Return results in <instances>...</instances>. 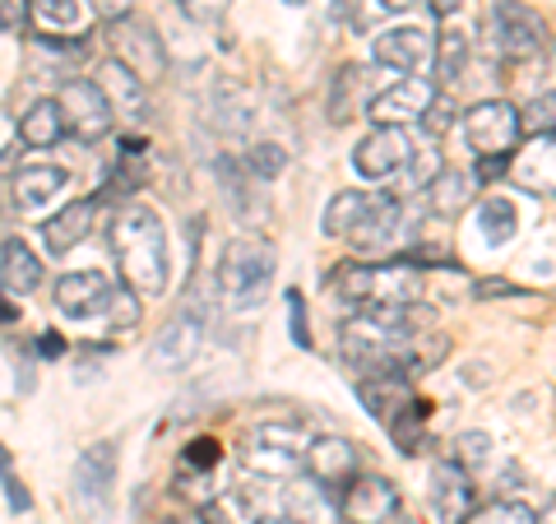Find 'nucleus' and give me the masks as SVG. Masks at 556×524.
I'll use <instances>...</instances> for the list:
<instances>
[{"label":"nucleus","instance_id":"39448f33","mask_svg":"<svg viewBox=\"0 0 556 524\" xmlns=\"http://www.w3.org/2000/svg\"><path fill=\"white\" fill-rule=\"evenodd\" d=\"M306 432L302 423H265L251 432L247 450H241V469L255 478H292L302 469Z\"/></svg>","mask_w":556,"mask_h":524},{"label":"nucleus","instance_id":"4468645a","mask_svg":"<svg viewBox=\"0 0 556 524\" xmlns=\"http://www.w3.org/2000/svg\"><path fill=\"white\" fill-rule=\"evenodd\" d=\"M473 478L468 469H459L455 460H441L431 464V478H427V501H431V515L437 524H468L473 515Z\"/></svg>","mask_w":556,"mask_h":524},{"label":"nucleus","instance_id":"f257e3e1","mask_svg":"<svg viewBox=\"0 0 556 524\" xmlns=\"http://www.w3.org/2000/svg\"><path fill=\"white\" fill-rule=\"evenodd\" d=\"M108 247L116 255V270L126 278V288L139 297H163L172 278V255H167V228L149 204L126 200L112 214Z\"/></svg>","mask_w":556,"mask_h":524},{"label":"nucleus","instance_id":"de8ad7c7","mask_svg":"<svg viewBox=\"0 0 556 524\" xmlns=\"http://www.w3.org/2000/svg\"><path fill=\"white\" fill-rule=\"evenodd\" d=\"M408 167H413V182H417V190H422L431 177L441 172V153L437 149H422V153H413L408 159Z\"/></svg>","mask_w":556,"mask_h":524},{"label":"nucleus","instance_id":"7c9ffc66","mask_svg":"<svg viewBox=\"0 0 556 524\" xmlns=\"http://www.w3.org/2000/svg\"><path fill=\"white\" fill-rule=\"evenodd\" d=\"M367 209H371V190H339V196L325 204V237H348Z\"/></svg>","mask_w":556,"mask_h":524},{"label":"nucleus","instance_id":"6ab92c4d","mask_svg":"<svg viewBox=\"0 0 556 524\" xmlns=\"http://www.w3.org/2000/svg\"><path fill=\"white\" fill-rule=\"evenodd\" d=\"M371 57L380 70H390V75H413V70H422V61L431 57V38L422 28H386L371 42Z\"/></svg>","mask_w":556,"mask_h":524},{"label":"nucleus","instance_id":"393cba45","mask_svg":"<svg viewBox=\"0 0 556 524\" xmlns=\"http://www.w3.org/2000/svg\"><path fill=\"white\" fill-rule=\"evenodd\" d=\"M38 284H42L38 251H33L28 241H20V237L0 241V288H5V297H28Z\"/></svg>","mask_w":556,"mask_h":524},{"label":"nucleus","instance_id":"b1692460","mask_svg":"<svg viewBox=\"0 0 556 524\" xmlns=\"http://www.w3.org/2000/svg\"><path fill=\"white\" fill-rule=\"evenodd\" d=\"M93 219H98V200H70L56 219H47V223H42V241H47V251H51V255L75 251L79 241L93 233Z\"/></svg>","mask_w":556,"mask_h":524},{"label":"nucleus","instance_id":"bf43d9fd","mask_svg":"<svg viewBox=\"0 0 556 524\" xmlns=\"http://www.w3.org/2000/svg\"><path fill=\"white\" fill-rule=\"evenodd\" d=\"M167 524H204V520H167Z\"/></svg>","mask_w":556,"mask_h":524},{"label":"nucleus","instance_id":"864d4df0","mask_svg":"<svg viewBox=\"0 0 556 524\" xmlns=\"http://www.w3.org/2000/svg\"><path fill=\"white\" fill-rule=\"evenodd\" d=\"M20 24H24V5H10V0H0V33L20 28Z\"/></svg>","mask_w":556,"mask_h":524},{"label":"nucleus","instance_id":"f704fd0d","mask_svg":"<svg viewBox=\"0 0 556 524\" xmlns=\"http://www.w3.org/2000/svg\"><path fill=\"white\" fill-rule=\"evenodd\" d=\"M450 353V339L445 335H413L408 339V353H404V372H431V366H441Z\"/></svg>","mask_w":556,"mask_h":524},{"label":"nucleus","instance_id":"ddd939ff","mask_svg":"<svg viewBox=\"0 0 556 524\" xmlns=\"http://www.w3.org/2000/svg\"><path fill=\"white\" fill-rule=\"evenodd\" d=\"M394 511H399L394 483L376 478V474H357L353 483L339 487V520L343 524H390Z\"/></svg>","mask_w":556,"mask_h":524},{"label":"nucleus","instance_id":"603ef678","mask_svg":"<svg viewBox=\"0 0 556 524\" xmlns=\"http://www.w3.org/2000/svg\"><path fill=\"white\" fill-rule=\"evenodd\" d=\"M38 353H42V358H61V353H65V335H56V329H47V335L38 339Z\"/></svg>","mask_w":556,"mask_h":524},{"label":"nucleus","instance_id":"bb28decb","mask_svg":"<svg viewBox=\"0 0 556 524\" xmlns=\"http://www.w3.org/2000/svg\"><path fill=\"white\" fill-rule=\"evenodd\" d=\"M283 515L298 520V524H334L339 520V501L316 478H292V487H288V511Z\"/></svg>","mask_w":556,"mask_h":524},{"label":"nucleus","instance_id":"3c124183","mask_svg":"<svg viewBox=\"0 0 556 524\" xmlns=\"http://www.w3.org/2000/svg\"><path fill=\"white\" fill-rule=\"evenodd\" d=\"M89 5H93V14H98V20L116 24V20H126V14H130V5H135V0H89Z\"/></svg>","mask_w":556,"mask_h":524},{"label":"nucleus","instance_id":"c756f323","mask_svg":"<svg viewBox=\"0 0 556 524\" xmlns=\"http://www.w3.org/2000/svg\"><path fill=\"white\" fill-rule=\"evenodd\" d=\"M431 61H437V79H441V84L459 79L464 65H468V33H464L459 24H445L441 38H437V47H431Z\"/></svg>","mask_w":556,"mask_h":524},{"label":"nucleus","instance_id":"c85d7f7f","mask_svg":"<svg viewBox=\"0 0 556 524\" xmlns=\"http://www.w3.org/2000/svg\"><path fill=\"white\" fill-rule=\"evenodd\" d=\"M427 417H431V404L427 399H408L404 409H399L394 417H390V436H394V446L404 450V456H417V446H422V436H427Z\"/></svg>","mask_w":556,"mask_h":524},{"label":"nucleus","instance_id":"473e14b6","mask_svg":"<svg viewBox=\"0 0 556 524\" xmlns=\"http://www.w3.org/2000/svg\"><path fill=\"white\" fill-rule=\"evenodd\" d=\"M214 126L223 135H247L251 130V102L241 98L232 84H218V93H214Z\"/></svg>","mask_w":556,"mask_h":524},{"label":"nucleus","instance_id":"5701e85b","mask_svg":"<svg viewBox=\"0 0 556 524\" xmlns=\"http://www.w3.org/2000/svg\"><path fill=\"white\" fill-rule=\"evenodd\" d=\"M65 167H56V163H33V167H20L10 177V200L24 209V214H33V209H42V204H51L65 190Z\"/></svg>","mask_w":556,"mask_h":524},{"label":"nucleus","instance_id":"c9c22d12","mask_svg":"<svg viewBox=\"0 0 556 524\" xmlns=\"http://www.w3.org/2000/svg\"><path fill=\"white\" fill-rule=\"evenodd\" d=\"M247 172L255 182H278L288 172V149L283 145H255L247 153Z\"/></svg>","mask_w":556,"mask_h":524},{"label":"nucleus","instance_id":"6e6d98bb","mask_svg":"<svg viewBox=\"0 0 556 524\" xmlns=\"http://www.w3.org/2000/svg\"><path fill=\"white\" fill-rule=\"evenodd\" d=\"M14 316H20V307H14V302H10V297H0V325H10Z\"/></svg>","mask_w":556,"mask_h":524},{"label":"nucleus","instance_id":"0eeeda50","mask_svg":"<svg viewBox=\"0 0 556 524\" xmlns=\"http://www.w3.org/2000/svg\"><path fill=\"white\" fill-rule=\"evenodd\" d=\"M464 139H468V149L478 153V163L510 159L519 149V139H525L519 135V112L506 98H482L464 112Z\"/></svg>","mask_w":556,"mask_h":524},{"label":"nucleus","instance_id":"20e7f679","mask_svg":"<svg viewBox=\"0 0 556 524\" xmlns=\"http://www.w3.org/2000/svg\"><path fill=\"white\" fill-rule=\"evenodd\" d=\"M274 284V247L265 237H232L218 260V292L232 311H255Z\"/></svg>","mask_w":556,"mask_h":524},{"label":"nucleus","instance_id":"4d7b16f0","mask_svg":"<svg viewBox=\"0 0 556 524\" xmlns=\"http://www.w3.org/2000/svg\"><path fill=\"white\" fill-rule=\"evenodd\" d=\"M251 524H298V520H288V515H255Z\"/></svg>","mask_w":556,"mask_h":524},{"label":"nucleus","instance_id":"1a4fd4ad","mask_svg":"<svg viewBox=\"0 0 556 524\" xmlns=\"http://www.w3.org/2000/svg\"><path fill=\"white\" fill-rule=\"evenodd\" d=\"M56 108L65 121V135H75L79 145H98V139L116 126L108 98L98 93L93 79H65L56 89Z\"/></svg>","mask_w":556,"mask_h":524},{"label":"nucleus","instance_id":"cd10ccee","mask_svg":"<svg viewBox=\"0 0 556 524\" xmlns=\"http://www.w3.org/2000/svg\"><path fill=\"white\" fill-rule=\"evenodd\" d=\"M56 139H65V121H61L56 98H38V102H33V108L20 116V145H28V149H51Z\"/></svg>","mask_w":556,"mask_h":524},{"label":"nucleus","instance_id":"f03ea898","mask_svg":"<svg viewBox=\"0 0 556 524\" xmlns=\"http://www.w3.org/2000/svg\"><path fill=\"white\" fill-rule=\"evenodd\" d=\"M417 325H422V302L408 307V311H357L353 321L339 325V353L357 376L404 372L408 339L422 335Z\"/></svg>","mask_w":556,"mask_h":524},{"label":"nucleus","instance_id":"4c0bfd02","mask_svg":"<svg viewBox=\"0 0 556 524\" xmlns=\"http://www.w3.org/2000/svg\"><path fill=\"white\" fill-rule=\"evenodd\" d=\"M492 450L496 441L486 432H459V441H455V464L459 469H482V464H492Z\"/></svg>","mask_w":556,"mask_h":524},{"label":"nucleus","instance_id":"6e6552de","mask_svg":"<svg viewBox=\"0 0 556 524\" xmlns=\"http://www.w3.org/2000/svg\"><path fill=\"white\" fill-rule=\"evenodd\" d=\"M108 42H112V61H116V65H126L130 75L144 84V89H149L153 79H163L167 57H163L159 28H153L149 20H135V14H126V20H116V24H112Z\"/></svg>","mask_w":556,"mask_h":524},{"label":"nucleus","instance_id":"a18cd8bd","mask_svg":"<svg viewBox=\"0 0 556 524\" xmlns=\"http://www.w3.org/2000/svg\"><path fill=\"white\" fill-rule=\"evenodd\" d=\"M116 329H126V325H135L139 321V302H135V292L130 288H116L112 292V302H108V311H102Z\"/></svg>","mask_w":556,"mask_h":524},{"label":"nucleus","instance_id":"c03bdc74","mask_svg":"<svg viewBox=\"0 0 556 524\" xmlns=\"http://www.w3.org/2000/svg\"><path fill=\"white\" fill-rule=\"evenodd\" d=\"M283 302H288V329H292V344L298 348H311V329H306V297L298 288H288L283 292Z\"/></svg>","mask_w":556,"mask_h":524},{"label":"nucleus","instance_id":"ea45409f","mask_svg":"<svg viewBox=\"0 0 556 524\" xmlns=\"http://www.w3.org/2000/svg\"><path fill=\"white\" fill-rule=\"evenodd\" d=\"M218 460H223V446L214 441V436H200V441H190V446H186L181 474H214Z\"/></svg>","mask_w":556,"mask_h":524},{"label":"nucleus","instance_id":"f8f14e48","mask_svg":"<svg viewBox=\"0 0 556 524\" xmlns=\"http://www.w3.org/2000/svg\"><path fill=\"white\" fill-rule=\"evenodd\" d=\"M413 159V139L408 130H399V126H376L357 139V149H353V172L357 177H367V182H386V177H399V172L408 167Z\"/></svg>","mask_w":556,"mask_h":524},{"label":"nucleus","instance_id":"412c9836","mask_svg":"<svg viewBox=\"0 0 556 524\" xmlns=\"http://www.w3.org/2000/svg\"><path fill=\"white\" fill-rule=\"evenodd\" d=\"M357 399L376 423H390V417L413 399V386H408L404 372H371V376H357Z\"/></svg>","mask_w":556,"mask_h":524},{"label":"nucleus","instance_id":"dca6fc26","mask_svg":"<svg viewBox=\"0 0 556 524\" xmlns=\"http://www.w3.org/2000/svg\"><path fill=\"white\" fill-rule=\"evenodd\" d=\"M302 464H306V478H316L329 492H339L343 483L357 478V446L343 441V436H316V441H306Z\"/></svg>","mask_w":556,"mask_h":524},{"label":"nucleus","instance_id":"8fccbe9b","mask_svg":"<svg viewBox=\"0 0 556 524\" xmlns=\"http://www.w3.org/2000/svg\"><path fill=\"white\" fill-rule=\"evenodd\" d=\"M38 47L51 51V57H84V42H75V38H56V33H42Z\"/></svg>","mask_w":556,"mask_h":524},{"label":"nucleus","instance_id":"a19ab883","mask_svg":"<svg viewBox=\"0 0 556 524\" xmlns=\"http://www.w3.org/2000/svg\"><path fill=\"white\" fill-rule=\"evenodd\" d=\"M533 520L538 515L519 501H492V506H482L478 515H468V524H533Z\"/></svg>","mask_w":556,"mask_h":524},{"label":"nucleus","instance_id":"5fc2aeb1","mask_svg":"<svg viewBox=\"0 0 556 524\" xmlns=\"http://www.w3.org/2000/svg\"><path fill=\"white\" fill-rule=\"evenodd\" d=\"M371 10H380V14H404V10H413L417 0H367Z\"/></svg>","mask_w":556,"mask_h":524},{"label":"nucleus","instance_id":"13d9d810","mask_svg":"<svg viewBox=\"0 0 556 524\" xmlns=\"http://www.w3.org/2000/svg\"><path fill=\"white\" fill-rule=\"evenodd\" d=\"M533 524H552V506H543V520H533Z\"/></svg>","mask_w":556,"mask_h":524},{"label":"nucleus","instance_id":"a211bd4d","mask_svg":"<svg viewBox=\"0 0 556 524\" xmlns=\"http://www.w3.org/2000/svg\"><path fill=\"white\" fill-rule=\"evenodd\" d=\"M399 233H404V200H394L380 190V196H371V209L353 223L348 237H353L357 251H390L399 241Z\"/></svg>","mask_w":556,"mask_h":524},{"label":"nucleus","instance_id":"e433bc0d","mask_svg":"<svg viewBox=\"0 0 556 524\" xmlns=\"http://www.w3.org/2000/svg\"><path fill=\"white\" fill-rule=\"evenodd\" d=\"M552 126H556V93L547 89L529 102V112H519V135L538 139V135H552Z\"/></svg>","mask_w":556,"mask_h":524},{"label":"nucleus","instance_id":"49530a36","mask_svg":"<svg viewBox=\"0 0 556 524\" xmlns=\"http://www.w3.org/2000/svg\"><path fill=\"white\" fill-rule=\"evenodd\" d=\"M450 121H455V102H450L445 93H437V98H431V108L422 112V126H427L431 135H445Z\"/></svg>","mask_w":556,"mask_h":524},{"label":"nucleus","instance_id":"09e8293b","mask_svg":"<svg viewBox=\"0 0 556 524\" xmlns=\"http://www.w3.org/2000/svg\"><path fill=\"white\" fill-rule=\"evenodd\" d=\"M473 297H478V302H492V297H519V288L510 284V278H478Z\"/></svg>","mask_w":556,"mask_h":524},{"label":"nucleus","instance_id":"7ed1b4c3","mask_svg":"<svg viewBox=\"0 0 556 524\" xmlns=\"http://www.w3.org/2000/svg\"><path fill=\"white\" fill-rule=\"evenodd\" d=\"M334 292L343 302H353L357 311H408L422 302L427 274L413 260H394V265H339L334 270Z\"/></svg>","mask_w":556,"mask_h":524},{"label":"nucleus","instance_id":"2eb2a0df","mask_svg":"<svg viewBox=\"0 0 556 524\" xmlns=\"http://www.w3.org/2000/svg\"><path fill=\"white\" fill-rule=\"evenodd\" d=\"M431 98H437V84L431 79H390V89H380L367 112L376 126H399L404 130L408 121H422V112L431 108Z\"/></svg>","mask_w":556,"mask_h":524},{"label":"nucleus","instance_id":"37998d69","mask_svg":"<svg viewBox=\"0 0 556 524\" xmlns=\"http://www.w3.org/2000/svg\"><path fill=\"white\" fill-rule=\"evenodd\" d=\"M33 10H38V20L51 28L79 24V0H33Z\"/></svg>","mask_w":556,"mask_h":524},{"label":"nucleus","instance_id":"f3484780","mask_svg":"<svg viewBox=\"0 0 556 524\" xmlns=\"http://www.w3.org/2000/svg\"><path fill=\"white\" fill-rule=\"evenodd\" d=\"M112 284H108V274H98V270H79V274H61L56 278V311L70 321H93L108 311L112 302Z\"/></svg>","mask_w":556,"mask_h":524},{"label":"nucleus","instance_id":"aec40b11","mask_svg":"<svg viewBox=\"0 0 556 524\" xmlns=\"http://www.w3.org/2000/svg\"><path fill=\"white\" fill-rule=\"evenodd\" d=\"M98 93L108 98V108H112V116L116 121H144L149 116V93H144V84H139L126 65H116V61H102V70H98Z\"/></svg>","mask_w":556,"mask_h":524},{"label":"nucleus","instance_id":"9d476101","mask_svg":"<svg viewBox=\"0 0 556 524\" xmlns=\"http://www.w3.org/2000/svg\"><path fill=\"white\" fill-rule=\"evenodd\" d=\"M204 329H208V316L195 302H186L177 316L159 329V339H153V348H149V362L159 366V372H186L204 348Z\"/></svg>","mask_w":556,"mask_h":524},{"label":"nucleus","instance_id":"9b49d317","mask_svg":"<svg viewBox=\"0 0 556 524\" xmlns=\"http://www.w3.org/2000/svg\"><path fill=\"white\" fill-rule=\"evenodd\" d=\"M492 42L501 61H533L543 51V20L519 5V0H496L492 5Z\"/></svg>","mask_w":556,"mask_h":524},{"label":"nucleus","instance_id":"423d86ee","mask_svg":"<svg viewBox=\"0 0 556 524\" xmlns=\"http://www.w3.org/2000/svg\"><path fill=\"white\" fill-rule=\"evenodd\" d=\"M116 492V441H93L75 460V478H70V501L84 520H108Z\"/></svg>","mask_w":556,"mask_h":524},{"label":"nucleus","instance_id":"2f4dec72","mask_svg":"<svg viewBox=\"0 0 556 524\" xmlns=\"http://www.w3.org/2000/svg\"><path fill=\"white\" fill-rule=\"evenodd\" d=\"M478 228H482L486 247H506V241L515 237V228H519L515 204H510L506 196H486L482 209H478Z\"/></svg>","mask_w":556,"mask_h":524},{"label":"nucleus","instance_id":"58836bf2","mask_svg":"<svg viewBox=\"0 0 556 524\" xmlns=\"http://www.w3.org/2000/svg\"><path fill=\"white\" fill-rule=\"evenodd\" d=\"M218 182L228 190V204L237 214H247V190H251V172L241 167L237 159H218Z\"/></svg>","mask_w":556,"mask_h":524},{"label":"nucleus","instance_id":"a878e982","mask_svg":"<svg viewBox=\"0 0 556 524\" xmlns=\"http://www.w3.org/2000/svg\"><path fill=\"white\" fill-rule=\"evenodd\" d=\"M510 172L529 196H552L556 182V159H552V135H538L525 153H510Z\"/></svg>","mask_w":556,"mask_h":524},{"label":"nucleus","instance_id":"4be33fe9","mask_svg":"<svg viewBox=\"0 0 556 524\" xmlns=\"http://www.w3.org/2000/svg\"><path fill=\"white\" fill-rule=\"evenodd\" d=\"M422 196H427V209L437 219H459L478 196V177L473 172H459V167H441L437 177L422 186Z\"/></svg>","mask_w":556,"mask_h":524},{"label":"nucleus","instance_id":"79ce46f5","mask_svg":"<svg viewBox=\"0 0 556 524\" xmlns=\"http://www.w3.org/2000/svg\"><path fill=\"white\" fill-rule=\"evenodd\" d=\"M0 483H5V501H10V511L14 515H24L28 506H33V497H28V487L14 478V464H10V450L0 446Z\"/></svg>","mask_w":556,"mask_h":524},{"label":"nucleus","instance_id":"72a5a7b5","mask_svg":"<svg viewBox=\"0 0 556 524\" xmlns=\"http://www.w3.org/2000/svg\"><path fill=\"white\" fill-rule=\"evenodd\" d=\"M362 65H343L339 75H334V98H329V121L334 126H348L353 121V108H357V98H362Z\"/></svg>","mask_w":556,"mask_h":524}]
</instances>
